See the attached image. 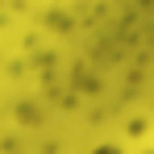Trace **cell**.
<instances>
[{
  "instance_id": "cell-1",
  "label": "cell",
  "mask_w": 154,
  "mask_h": 154,
  "mask_svg": "<svg viewBox=\"0 0 154 154\" xmlns=\"http://www.w3.org/2000/svg\"><path fill=\"white\" fill-rule=\"evenodd\" d=\"M96 154H121V150H112V146H104V150H96Z\"/></svg>"
}]
</instances>
